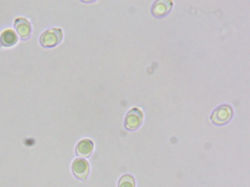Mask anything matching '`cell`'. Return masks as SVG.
<instances>
[{"label":"cell","mask_w":250,"mask_h":187,"mask_svg":"<svg viewBox=\"0 0 250 187\" xmlns=\"http://www.w3.org/2000/svg\"><path fill=\"white\" fill-rule=\"evenodd\" d=\"M62 38V32L59 28H51L41 35L40 41L44 47H52L59 44Z\"/></svg>","instance_id":"cell-1"},{"label":"cell","mask_w":250,"mask_h":187,"mask_svg":"<svg viewBox=\"0 0 250 187\" xmlns=\"http://www.w3.org/2000/svg\"><path fill=\"white\" fill-rule=\"evenodd\" d=\"M232 113V109L230 106L223 105L218 107L213 111L210 118L215 124L221 125L229 121Z\"/></svg>","instance_id":"cell-2"},{"label":"cell","mask_w":250,"mask_h":187,"mask_svg":"<svg viewBox=\"0 0 250 187\" xmlns=\"http://www.w3.org/2000/svg\"><path fill=\"white\" fill-rule=\"evenodd\" d=\"M143 114L141 110L137 108L131 109L127 113L125 126L126 129L135 130L138 129L143 121Z\"/></svg>","instance_id":"cell-3"},{"label":"cell","mask_w":250,"mask_h":187,"mask_svg":"<svg viewBox=\"0 0 250 187\" xmlns=\"http://www.w3.org/2000/svg\"><path fill=\"white\" fill-rule=\"evenodd\" d=\"M72 170L75 176L80 180H85L89 171L88 162L82 159H77L73 163Z\"/></svg>","instance_id":"cell-4"},{"label":"cell","mask_w":250,"mask_h":187,"mask_svg":"<svg viewBox=\"0 0 250 187\" xmlns=\"http://www.w3.org/2000/svg\"><path fill=\"white\" fill-rule=\"evenodd\" d=\"M172 4L173 2L170 0H157L152 7V14L156 17L165 16L171 10Z\"/></svg>","instance_id":"cell-5"},{"label":"cell","mask_w":250,"mask_h":187,"mask_svg":"<svg viewBox=\"0 0 250 187\" xmlns=\"http://www.w3.org/2000/svg\"><path fill=\"white\" fill-rule=\"evenodd\" d=\"M15 28L22 39L28 38L31 33V26L26 19L19 18L15 20L14 24Z\"/></svg>","instance_id":"cell-6"},{"label":"cell","mask_w":250,"mask_h":187,"mask_svg":"<svg viewBox=\"0 0 250 187\" xmlns=\"http://www.w3.org/2000/svg\"><path fill=\"white\" fill-rule=\"evenodd\" d=\"M93 149V142L89 139H83L78 144L76 148V152L79 156L87 157L90 155Z\"/></svg>","instance_id":"cell-7"},{"label":"cell","mask_w":250,"mask_h":187,"mask_svg":"<svg viewBox=\"0 0 250 187\" xmlns=\"http://www.w3.org/2000/svg\"><path fill=\"white\" fill-rule=\"evenodd\" d=\"M18 37L12 30L4 31L0 37V43L4 46H10L16 43Z\"/></svg>","instance_id":"cell-8"},{"label":"cell","mask_w":250,"mask_h":187,"mask_svg":"<svg viewBox=\"0 0 250 187\" xmlns=\"http://www.w3.org/2000/svg\"><path fill=\"white\" fill-rule=\"evenodd\" d=\"M118 187H135L133 177L130 175H124L119 181Z\"/></svg>","instance_id":"cell-9"}]
</instances>
